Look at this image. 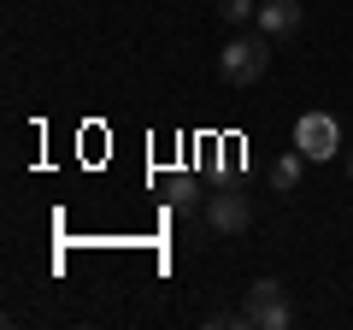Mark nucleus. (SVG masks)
<instances>
[{
	"label": "nucleus",
	"instance_id": "6e6552de",
	"mask_svg": "<svg viewBox=\"0 0 353 330\" xmlns=\"http://www.w3.org/2000/svg\"><path fill=\"white\" fill-rule=\"evenodd\" d=\"M194 206H206L201 189H194V183H176V213H194Z\"/></svg>",
	"mask_w": 353,
	"mask_h": 330
},
{
	"label": "nucleus",
	"instance_id": "7ed1b4c3",
	"mask_svg": "<svg viewBox=\"0 0 353 330\" xmlns=\"http://www.w3.org/2000/svg\"><path fill=\"white\" fill-rule=\"evenodd\" d=\"M294 148H301L306 159H318V165L336 159V153H341V124L330 113H301V118H294Z\"/></svg>",
	"mask_w": 353,
	"mask_h": 330
},
{
	"label": "nucleus",
	"instance_id": "1a4fd4ad",
	"mask_svg": "<svg viewBox=\"0 0 353 330\" xmlns=\"http://www.w3.org/2000/svg\"><path fill=\"white\" fill-rule=\"evenodd\" d=\"M347 177H353V148H347Z\"/></svg>",
	"mask_w": 353,
	"mask_h": 330
},
{
	"label": "nucleus",
	"instance_id": "423d86ee",
	"mask_svg": "<svg viewBox=\"0 0 353 330\" xmlns=\"http://www.w3.org/2000/svg\"><path fill=\"white\" fill-rule=\"evenodd\" d=\"M301 177H306V153H301V148H294V153H277V159H271V189L294 195V189H301Z\"/></svg>",
	"mask_w": 353,
	"mask_h": 330
},
{
	"label": "nucleus",
	"instance_id": "39448f33",
	"mask_svg": "<svg viewBox=\"0 0 353 330\" xmlns=\"http://www.w3.org/2000/svg\"><path fill=\"white\" fill-rule=\"evenodd\" d=\"M253 24H259L271 41H283V36H294V30L306 24V6H301V0H259Z\"/></svg>",
	"mask_w": 353,
	"mask_h": 330
},
{
	"label": "nucleus",
	"instance_id": "20e7f679",
	"mask_svg": "<svg viewBox=\"0 0 353 330\" xmlns=\"http://www.w3.org/2000/svg\"><path fill=\"white\" fill-rule=\"evenodd\" d=\"M206 224L218 230V236H241V230L253 224V206H248V195H236V189H218V195H206Z\"/></svg>",
	"mask_w": 353,
	"mask_h": 330
},
{
	"label": "nucleus",
	"instance_id": "0eeeda50",
	"mask_svg": "<svg viewBox=\"0 0 353 330\" xmlns=\"http://www.w3.org/2000/svg\"><path fill=\"white\" fill-rule=\"evenodd\" d=\"M212 6H218V18H224V24H248V18L259 12L253 0H212Z\"/></svg>",
	"mask_w": 353,
	"mask_h": 330
},
{
	"label": "nucleus",
	"instance_id": "f03ea898",
	"mask_svg": "<svg viewBox=\"0 0 353 330\" xmlns=\"http://www.w3.org/2000/svg\"><path fill=\"white\" fill-rule=\"evenodd\" d=\"M241 318H248V330H289V324H294L289 289H283L277 278H259V283H248V301H241Z\"/></svg>",
	"mask_w": 353,
	"mask_h": 330
},
{
	"label": "nucleus",
	"instance_id": "f257e3e1",
	"mask_svg": "<svg viewBox=\"0 0 353 330\" xmlns=\"http://www.w3.org/2000/svg\"><path fill=\"white\" fill-rule=\"evenodd\" d=\"M265 65H271V36H236V41H224V53H218V77L224 83H236V89H253L265 77Z\"/></svg>",
	"mask_w": 353,
	"mask_h": 330
}]
</instances>
